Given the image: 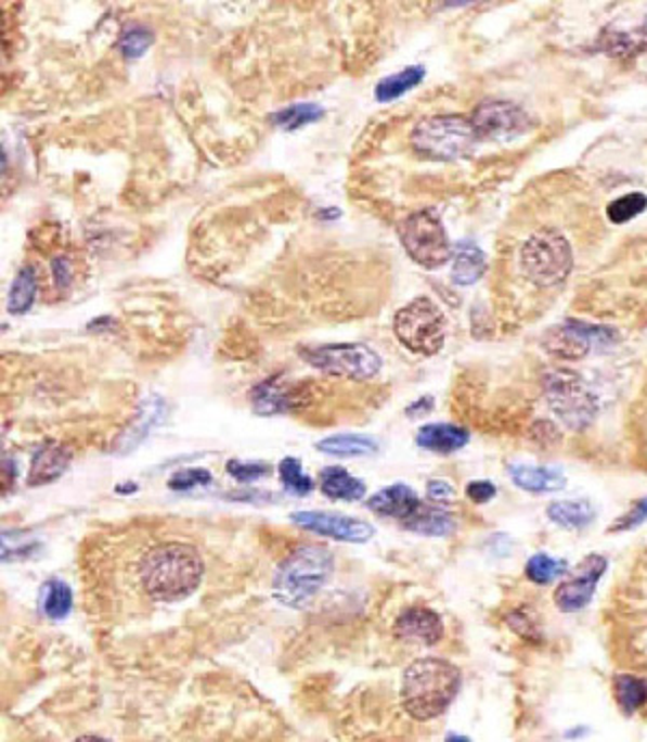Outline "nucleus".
I'll use <instances>...</instances> for the list:
<instances>
[{"instance_id":"obj_33","label":"nucleus","mask_w":647,"mask_h":742,"mask_svg":"<svg viewBox=\"0 0 647 742\" xmlns=\"http://www.w3.org/2000/svg\"><path fill=\"white\" fill-rule=\"evenodd\" d=\"M644 209H647L646 194L644 192H631V194H624V196L616 199L613 203H609L607 214H609L611 222L624 225V222L637 218Z\"/></svg>"},{"instance_id":"obj_10","label":"nucleus","mask_w":647,"mask_h":742,"mask_svg":"<svg viewBox=\"0 0 647 742\" xmlns=\"http://www.w3.org/2000/svg\"><path fill=\"white\" fill-rule=\"evenodd\" d=\"M479 141H512L529 130V115L507 100H483L470 115Z\"/></svg>"},{"instance_id":"obj_24","label":"nucleus","mask_w":647,"mask_h":742,"mask_svg":"<svg viewBox=\"0 0 647 742\" xmlns=\"http://www.w3.org/2000/svg\"><path fill=\"white\" fill-rule=\"evenodd\" d=\"M37 272L33 266H24L17 270L11 287H9V296H7V311L13 316H24L26 311H30L35 296H37Z\"/></svg>"},{"instance_id":"obj_38","label":"nucleus","mask_w":647,"mask_h":742,"mask_svg":"<svg viewBox=\"0 0 647 742\" xmlns=\"http://www.w3.org/2000/svg\"><path fill=\"white\" fill-rule=\"evenodd\" d=\"M428 497H430V501L438 503V506H447V503H451L455 499V490L444 479H431L430 484H428Z\"/></svg>"},{"instance_id":"obj_43","label":"nucleus","mask_w":647,"mask_h":742,"mask_svg":"<svg viewBox=\"0 0 647 742\" xmlns=\"http://www.w3.org/2000/svg\"><path fill=\"white\" fill-rule=\"evenodd\" d=\"M447 742H470L468 739H464V737H449L447 739Z\"/></svg>"},{"instance_id":"obj_44","label":"nucleus","mask_w":647,"mask_h":742,"mask_svg":"<svg viewBox=\"0 0 647 742\" xmlns=\"http://www.w3.org/2000/svg\"><path fill=\"white\" fill-rule=\"evenodd\" d=\"M646 33H647V22H646Z\"/></svg>"},{"instance_id":"obj_27","label":"nucleus","mask_w":647,"mask_h":742,"mask_svg":"<svg viewBox=\"0 0 647 742\" xmlns=\"http://www.w3.org/2000/svg\"><path fill=\"white\" fill-rule=\"evenodd\" d=\"M424 78H426V69L422 65H413V67H406L398 74H391L376 85V100L378 102H396L402 95H406L409 91H413Z\"/></svg>"},{"instance_id":"obj_34","label":"nucleus","mask_w":647,"mask_h":742,"mask_svg":"<svg viewBox=\"0 0 647 742\" xmlns=\"http://www.w3.org/2000/svg\"><path fill=\"white\" fill-rule=\"evenodd\" d=\"M154 43V33L145 26H130L119 37V50L126 59H141Z\"/></svg>"},{"instance_id":"obj_19","label":"nucleus","mask_w":647,"mask_h":742,"mask_svg":"<svg viewBox=\"0 0 647 742\" xmlns=\"http://www.w3.org/2000/svg\"><path fill=\"white\" fill-rule=\"evenodd\" d=\"M451 259H453V268H451L453 283H457L462 287L475 285L483 277V272L488 268L483 251L477 244L468 242V240H462V242H457L453 246Z\"/></svg>"},{"instance_id":"obj_18","label":"nucleus","mask_w":647,"mask_h":742,"mask_svg":"<svg viewBox=\"0 0 647 742\" xmlns=\"http://www.w3.org/2000/svg\"><path fill=\"white\" fill-rule=\"evenodd\" d=\"M468 430L453 423H430L417 432V445L440 456L460 451L468 443Z\"/></svg>"},{"instance_id":"obj_31","label":"nucleus","mask_w":647,"mask_h":742,"mask_svg":"<svg viewBox=\"0 0 647 742\" xmlns=\"http://www.w3.org/2000/svg\"><path fill=\"white\" fill-rule=\"evenodd\" d=\"M568 570H570V565L566 559H553L548 555H533L525 565L527 578L531 583H538V585H548L555 578L566 576Z\"/></svg>"},{"instance_id":"obj_5","label":"nucleus","mask_w":647,"mask_h":742,"mask_svg":"<svg viewBox=\"0 0 647 742\" xmlns=\"http://www.w3.org/2000/svg\"><path fill=\"white\" fill-rule=\"evenodd\" d=\"M411 143L417 154L430 161H460L473 154L479 143L470 117L464 115H434L422 119L413 135Z\"/></svg>"},{"instance_id":"obj_2","label":"nucleus","mask_w":647,"mask_h":742,"mask_svg":"<svg viewBox=\"0 0 647 742\" xmlns=\"http://www.w3.org/2000/svg\"><path fill=\"white\" fill-rule=\"evenodd\" d=\"M460 669L442 658L415 661L402 680L404 711L417 721L440 717L460 691Z\"/></svg>"},{"instance_id":"obj_1","label":"nucleus","mask_w":647,"mask_h":742,"mask_svg":"<svg viewBox=\"0 0 647 742\" xmlns=\"http://www.w3.org/2000/svg\"><path fill=\"white\" fill-rule=\"evenodd\" d=\"M139 576L150 598L178 602L195 593L202 585L204 559L197 549L182 542L160 545L141 559Z\"/></svg>"},{"instance_id":"obj_11","label":"nucleus","mask_w":647,"mask_h":742,"mask_svg":"<svg viewBox=\"0 0 647 742\" xmlns=\"http://www.w3.org/2000/svg\"><path fill=\"white\" fill-rule=\"evenodd\" d=\"M611 340H613V333L609 329L568 320L566 324L555 327L544 335V348H546V353H551L557 359L579 361V359L590 355L594 344L605 346Z\"/></svg>"},{"instance_id":"obj_28","label":"nucleus","mask_w":647,"mask_h":742,"mask_svg":"<svg viewBox=\"0 0 647 742\" xmlns=\"http://www.w3.org/2000/svg\"><path fill=\"white\" fill-rule=\"evenodd\" d=\"M322 117H324L322 106H318L313 102H302V104H292V106H285V108L272 113L270 121H272V126H276L285 132H296L305 126L315 124Z\"/></svg>"},{"instance_id":"obj_29","label":"nucleus","mask_w":647,"mask_h":742,"mask_svg":"<svg viewBox=\"0 0 647 742\" xmlns=\"http://www.w3.org/2000/svg\"><path fill=\"white\" fill-rule=\"evenodd\" d=\"M616 700L618 706L626 713L633 715L647 704V682L637 676H618L613 682Z\"/></svg>"},{"instance_id":"obj_7","label":"nucleus","mask_w":647,"mask_h":742,"mask_svg":"<svg viewBox=\"0 0 647 742\" xmlns=\"http://www.w3.org/2000/svg\"><path fill=\"white\" fill-rule=\"evenodd\" d=\"M544 395L551 410L570 427H587L598 412V404L585 380L570 370H555L544 378Z\"/></svg>"},{"instance_id":"obj_32","label":"nucleus","mask_w":647,"mask_h":742,"mask_svg":"<svg viewBox=\"0 0 647 742\" xmlns=\"http://www.w3.org/2000/svg\"><path fill=\"white\" fill-rule=\"evenodd\" d=\"M279 477L283 488L294 495V497H305L313 490V479L309 475H305L300 460L296 458H285L279 464Z\"/></svg>"},{"instance_id":"obj_20","label":"nucleus","mask_w":647,"mask_h":742,"mask_svg":"<svg viewBox=\"0 0 647 742\" xmlns=\"http://www.w3.org/2000/svg\"><path fill=\"white\" fill-rule=\"evenodd\" d=\"M509 475L514 484L527 492L542 495V492H557L566 486V477L559 469L548 466H527V464H514L509 469Z\"/></svg>"},{"instance_id":"obj_12","label":"nucleus","mask_w":647,"mask_h":742,"mask_svg":"<svg viewBox=\"0 0 647 742\" xmlns=\"http://www.w3.org/2000/svg\"><path fill=\"white\" fill-rule=\"evenodd\" d=\"M605 572H607L605 556H585L583 563L577 567V572L568 576L566 580H561V585L555 589V604L566 613L585 609L592 602L594 591Z\"/></svg>"},{"instance_id":"obj_3","label":"nucleus","mask_w":647,"mask_h":742,"mask_svg":"<svg viewBox=\"0 0 647 742\" xmlns=\"http://www.w3.org/2000/svg\"><path fill=\"white\" fill-rule=\"evenodd\" d=\"M335 570L333 553L324 547H300L274 572L272 593L292 609L309 604L331 580Z\"/></svg>"},{"instance_id":"obj_37","label":"nucleus","mask_w":647,"mask_h":742,"mask_svg":"<svg viewBox=\"0 0 647 742\" xmlns=\"http://www.w3.org/2000/svg\"><path fill=\"white\" fill-rule=\"evenodd\" d=\"M647 521V497H644L642 501H637L618 523L611 532H629V529H635L639 525H644Z\"/></svg>"},{"instance_id":"obj_41","label":"nucleus","mask_w":647,"mask_h":742,"mask_svg":"<svg viewBox=\"0 0 647 742\" xmlns=\"http://www.w3.org/2000/svg\"><path fill=\"white\" fill-rule=\"evenodd\" d=\"M431 408H434V399L431 397H422L419 401H415L413 406H409V414L411 417H422V414H428Z\"/></svg>"},{"instance_id":"obj_22","label":"nucleus","mask_w":647,"mask_h":742,"mask_svg":"<svg viewBox=\"0 0 647 742\" xmlns=\"http://www.w3.org/2000/svg\"><path fill=\"white\" fill-rule=\"evenodd\" d=\"M402 525L415 534L434 536V538H444V536L453 534V529H455V521L451 519V514L447 510L426 506V503H422V508Z\"/></svg>"},{"instance_id":"obj_39","label":"nucleus","mask_w":647,"mask_h":742,"mask_svg":"<svg viewBox=\"0 0 647 742\" xmlns=\"http://www.w3.org/2000/svg\"><path fill=\"white\" fill-rule=\"evenodd\" d=\"M466 495H468V499H470L473 503L483 506V503H488L490 499H494L496 488H494V484H490V482H470V484L466 486Z\"/></svg>"},{"instance_id":"obj_42","label":"nucleus","mask_w":647,"mask_h":742,"mask_svg":"<svg viewBox=\"0 0 647 742\" xmlns=\"http://www.w3.org/2000/svg\"><path fill=\"white\" fill-rule=\"evenodd\" d=\"M74 742H108L106 739H100V737H82V739H78V741Z\"/></svg>"},{"instance_id":"obj_23","label":"nucleus","mask_w":647,"mask_h":742,"mask_svg":"<svg viewBox=\"0 0 647 742\" xmlns=\"http://www.w3.org/2000/svg\"><path fill=\"white\" fill-rule=\"evenodd\" d=\"M315 447L322 453L339 456V458L372 456L378 451V443L365 434H335V436H328V438L315 443Z\"/></svg>"},{"instance_id":"obj_25","label":"nucleus","mask_w":647,"mask_h":742,"mask_svg":"<svg viewBox=\"0 0 647 742\" xmlns=\"http://www.w3.org/2000/svg\"><path fill=\"white\" fill-rule=\"evenodd\" d=\"M250 397H253V408L259 414L287 412L296 404L294 395L283 384H276L274 380H266V382L257 384L253 388Z\"/></svg>"},{"instance_id":"obj_30","label":"nucleus","mask_w":647,"mask_h":742,"mask_svg":"<svg viewBox=\"0 0 647 742\" xmlns=\"http://www.w3.org/2000/svg\"><path fill=\"white\" fill-rule=\"evenodd\" d=\"M74 604L72 589L63 580H48L41 589V609L50 619H63Z\"/></svg>"},{"instance_id":"obj_16","label":"nucleus","mask_w":647,"mask_h":742,"mask_svg":"<svg viewBox=\"0 0 647 742\" xmlns=\"http://www.w3.org/2000/svg\"><path fill=\"white\" fill-rule=\"evenodd\" d=\"M72 462V451L59 443H46L41 445L33 460H30V469H28V486H43L50 484L54 479H59L67 466Z\"/></svg>"},{"instance_id":"obj_17","label":"nucleus","mask_w":647,"mask_h":742,"mask_svg":"<svg viewBox=\"0 0 647 742\" xmlns=\"http://www.w3.org/2000/svg\"><path fill=\"white\" fill-rule=\"evenodd\" d=\"M367 506L389 519H398L402 523H406L419 508H422V499L417 497V492L406 486V484H393L380 492H376Z\"/></svg>"},{"instance_id":"obj_21","label":"nucleus","mask_w":647,"mask_h":742,"mask_svg":"<svg viewBox=\"0 0 647 742\" xmlns=\"http://www.w3.org/2000/svg\"><path fill=\"white\" fill-rule=\"evenodd\" d=\"M320 488L328 499L335 501H361L367 492L365 484L341 466H326L320 473Z\"/></svg>"},{"instance_id":"obj_4","label":"nucleus","mask_w":647,"mask_h":742,"mask_svg":"<svg viewBox=\"0 0 647 742\" xmlns=\"http://www.w3.org/2000/svg\"><path fill=\"white\" fill-rule=\"evenodd\" d=\"M525 277L538 287H555L568 279L574 266V253L568 238L557 229H540L527 238L520 248Z\"/></svg>"},{"instance_id":"obj_6","label":"nucleus","mask_w":647,"mask_h":742,"mask_svg":"<svg viewBox=\"0 0 647 742\" xmlns=\"http://www.w3.org/2000/svg\"><path fill=\"white\" fill-rule=\"evenodd\" d=\"M393 331L400 344L406 346L411 353L431 357L444 346L447 322L442 311L430 298L422 296L396 314Z\"/></svg>"},{"instance_id":"obj_36","label":"nucleus","mask_w":647,"mask_h":742,"mask_svg":"<svg viewBox=\"0 0 647 742\" xmlns=\"http://www.w3.org/2000/svg\"><path fill=\"white\" fill-rule=\"evenodd\" d=\"M227 473L235 477L237 482H255L266 475H270V466L266 462H242V460H229Z\"/></svg>"},{"instance_id":"obj_35","label":"nucleus","mask_w":647,"mask_h":742,"mask_svg":"<svg viewBox=\"0 0 647 742\" xmlns=\"http://www.w3.org/2000/svg\"><path fill=\"white\" fill-rule=\"evenodd\" d=\"M212 484V473L206 469H182L171 475L169 488L178 492H186L199 486H210Z\"/></svg>"},{"instance_id":"obj_8","label":"nucleus","mask_w":647,"mask_h":742,"mask_svg":"<svg viewBox=\"0 0 647 742\" xmlns=\"http://www.w3.org/2000/svg\"><path fill=\"white\" fill-rule=\"evenodd\" d=\"M400 240L409 257L428 270L444 266L453 255L442 220L430 207L413 212L402 222Z\"/></svg>"},{"instance_id":"obj_13","label":"nucleus","mask_w":647,"mask_h":742,"mask_svg":"<svg viewBox=\"0 0 647 742\" xmlns=\"http://www.w3.org/2000/svg\"><path fill=\"white\" fill-rule=\"evenodd\" d=\"M292 521L311 534L333 538L339 542L363 545L374 538L372 525L359 519L335 514V512H296L292 514Z\"/></svg>"},{"instance_id":"obj_15","label":"nucleus","mask_w":647,"mask_h":742,"mask_svg":"<svg viewBox=\"0 0 647 742\" xmlns=\"http://www.w3.org/2000/svg\"><path fill=\"white\" fill-rule=\"evenodd\" d=\"M393 632L400 639H415L426 645H434L442 639V619L431 609L413 606L396 619Z\"/></svg>"},{"instance_id":"obj_26","label":"nucleus","mask_w":647,"mask_h":742,"mask_svg":"<svg viewBox=\"0 0 647 742\" xmlns=\"http://www.w3.org/2000/svg\"><path fill=\"white\" fill-rule=\"evenodd\" d=\"M548 519L564 529H585L594 523L596 510L590 501H557L551 503Z\"/></svg>"},{"instance_id":"obj_40","label":"nucleus","mask_w":647,"mask_h":742,"mask_svg":"<svg viewBox=\"0 0 647 742\" xmlns=\"http://www.w3.org/2000/svg\"><path fill=\"white\" fill-rule=\"evenodd\" d=\"M52 274H54V281L59 287H67L72 283V261L67 257H56L52 261Z\"/></svg>"},{"instance_id":"obj_14","label":"nucleus","mask_w":647,"mask_h":742,"mask_svg":"<svg viewBox=\"0 0 647 742\" xmlns=\"http://www.w3.org/2000/svg\"><path fill=\"white\" fill-rule=\"evenodd\" d=\"M165 414H167V404L163 397H158V395L145 397L141 401V408H139L134 421L128 425V430L115 443V453H128V451L137 449L150 436V432L165 419Z\"/></svg>"},{"instance_id":"obj_9","label":"nucleus","mask_w":647,"mask_h":742,"mask_svg":"<svg viewBox=\"0 0 647 742\" xmlns=\"http://www.w3.org/2000/svg\"><path fill=\"white\" fill-rule=\"evenodd\" d=\"M300 357L315 370L348 380H370L383 368L378 353L365 344H326L318 348H302Z\"/></svg>"}]
</instances>
